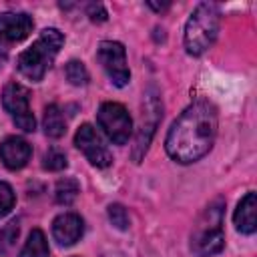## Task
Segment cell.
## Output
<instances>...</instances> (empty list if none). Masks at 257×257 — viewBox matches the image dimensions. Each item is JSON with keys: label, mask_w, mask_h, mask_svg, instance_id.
I'll return each instance as SVG.
<instances>
[{"label": "cell", "mask_w": 257, "mask_h": 257, "mask_svg": "<svg viewBox=\"0 0 257 257\" xmlns=\"http://www.w3.org/2000/svg\"><path fill=\"white\" fill-rule=\"evenodd\" d=\"M14 201H16V197H14L12 187L8 183L0 181V217L10 213V209L14 207Z\"/></svg>", "instance_id": "44dd1931"}, {"label": "cell", "mask_w": 257, "mask_h": 257, "mask_svg": "<svg viewBox=\"0 0 257 257\" xmlns=\"http://www.w3.org/2000/svg\"><path fill=\"white\" fill-rule=\"evenodd\" d=\"M78 193H80V185L72 177L60 179L56 183V187H54V199H56L58 205H70L78 197Z\"/></svg>", "instance_id": "2e32d148"}, {"label": "cell", "mask_w": 257, "mask_h": 257, "mask_svg": "<svg viewBox=\"0 0 257 257\" xmlns=\"http://www.w3.org/2000/svg\"><path fill=\"white\" fill-rule=\"evenodd\" d=\"M108 219H110V223H112L116 229H120V231H126L128 225H131V219H128L126 209H124L122 205H118V203L108 205Z\"/></svg>", "instance_id": "ffe728a7"}, {"label": "cell", "mask_w": 257, "mask_h": 257, "mask_svg": "<svg viewBox=\"0 0 257 257\" xmlns=\"http://www.w3.org/2000/svg\"><path fill=\"white\" fill-rule=\"evenodd\" d=\"M62 42H64V36L56 28H44L40 36L36 38V42L28 46L24 52H20L18 62H16L18 70L34 82L42 80V76L54 62Z\"/></svg>", "instance_id": "7a4b0ae2"}, {"label": "cell", "mask_w": 257, "mask_h": 257, "mask_svg": "<svg viewBox=\"0 0 257 257\" xmlns=\"http://www.w3.org/2000/svg\"><path fill=\"white\" fill-rule=\"evenodd\" d=\"M20 257H50V251H48V243H46V237L40 229H32L22 251H20Z\"/></svg>", "instance_id": "9a60e30c"}, {"label": "cell", "mask_w": 257, "mask_h": 257, "mask_svg": "<svg viewBox=\"0 0 257 257\" xmlns=\"http://www.w3.org/2000/svg\"><path fill=\"white\" fill-rule=\"evenodd\" d=\"M32 18L26 12H4L0 14V38L8 42L24 40L32 32Z\"/></svg>", "instance_id": "7c38bea8"}, {"label": "cell", "mask_w": 257, "mask_h": 257, "mask_svg": "<svg viewBox=\"0 0 257 257\" xmlns=\"http://www.w3.org/2000/svg\"><path fill=\"white\" fill-rule=\"evenodd\" d=\"M86 16L92 20V22H104L106 20V10L102 4H86Z\"/></svg>", "instance_id": "7402d4cb"}, {"label": "cell", "mask_w": 257, "mask_h": 257, "mask_svg": "<svg viewBox=\"0 0 257 257\" xmlns=\"http://www.w3.org/2000/svg\"><path fill=\"white\" fill-rule=\"evenodd\" d=\"M42 124H44V133H46L50 139H60V137L66 133L64 116H62V112H60V108H58L56 104H48V106L44 108Z\"/></svg>", "instance_id": "5bb4252c"}, {"label": "cell", "mask_w": 257, "mask_h": 257, "mask_svg": "<svg viewBox=\"0 0 257 257\" xmlns=\"http://www.w3.org/2000/svg\"><path fill=\"white\" fill-rule=\"evenodd\" d=\"M6 62V50L0 46V68H2V64Z\"/></svg>", "instance_id": "603a6c76"}, {"label": "cell", "mask_w": 257, "mask_h": 257, "mask_svg": "<svg viewBox=\"0 0 257 257\" xmlns=\"http://www.w3.org/2000/svg\"><path fill=\"white\" fill-rule=\"evenodd\" d=\"M223 201L217 199L207 205V209L199 215L197 225L191 235V251L197 257L217 255L225 245L223 235Z\"/></svg>", "instance_id": "3957f363"}, {"label": "cell", "mask_w": 257, "mask_h": 257, "mask_svg": "<svg viewBox=\"0 0 257 257\" xmlns=\"http://www.w3.org/2000/svg\"><path fill=\"white\" fill-rule=\"evenodd\" d=\"M84 233V223L76 213H62L52 221V237L58 245L70 247Z\"/></svg>", "instance_id": "30bf717a"}, {"label": "cell", "mask_w": 257, "mask_h": 257, "mask_svg": "<svg viewBox=\"0 0 257 257\" xmlns=\"http://www.w3.org/2000/svg\"><path fill=\"white\" fill-rule=\"evenodd\" d=\"M42 167L46 171H62L66 167V155L60 149H48L42 157Z\"/></svg>", "instance_id": "d6986e66"}, {"label": "cell", "mask_w": 257, "mask_h": 257, "mask_svg": "<svg viewBox=\"0 0 257 257\" xmlns=\"http://www.w3.org/2000/svg\"><path fill=\"white\" fill-rule=\"evenodd\" d=\"M64 76L74 86H84L88 82V70L80 60H70L64 66Z\"/></svg>", "instance_id": "e0dca14e"}, {"label": "cell", "mask_w": 257, "mask_h": 257, "mask_svg": "<svg viewBox=\"0 0 257 257\" xmlns=\"http://www.w3.org/2000/svg\"><path fill=\"white\" fill-rule=\"evenodd\" d=\"M30 155H32V149L22 137H6L0 143V159L4 167H8L10 171L22 169L30 161Z\"/></svg>", "instance_id": "8fae6325"}, {"label": "cell", "mask_w": 257, "mask_h": 257, "mask_svg": "<svg viewBox=\"0 0 257 257\" xmlns=\"http://www.w3.org/2000/svg\"><path fill=\"white\" fill-rule=\"evenodd\" d=\"M96 122L114 145H124L133 133L128 110L118 102H102L96 112Z\"/></svg>", "instance_id": "52a82bcc"}, {"label": "cell", "mask_w": 257, "mask_h": 257, "mask_svg": "<svg viewBox=\"0 0 257 257\" xmlns=\"http://www.w3.org/2000/svg\"><path fill=\"white\" fill-rule=\"evenodd\" d=\"M96 60L100 62V66L104 68V72L108 74V78L112 80L114 86L122 88L128 84L131 70L126 66V52H124V46L120 42L102 40L98 44V50H96Z\"/></svg>", "instance_id": "ba28073f"}, {"label": "cell", "mask_w": 257, "mask_h": 257, "mask_svg": "<svg viewBox=\"0 0 257 257\" xmlns=\"http://www.w3.org/2000/svg\"><path fill=\"white\" fill-rule=\"evenodd\" d=\"M2 106L12 116L14 124L24 133H32L36 128L34 114L30 112V92L26 86L18 82H8L2 90Z\"/></svg>", "instance_id": "8992f818"}, {"label": "cell", "mask_w": 257, "mask_h": 257, "mask_svg": "<svg viewBox=\"0 0 257 257\" xmlns=\"http://www.w3.org/2000/svg\"><path fill=\"white\" fill-rule=\"evenodd\" d=\"M74 145L84 153V157L90 161V165L104 169L112 163V157L106 149V145L102 143L100 135L96 133V128L92 124H82L76 135H74Z\"/></svg>", "instance_id": "9c48e42d"}, {"label": "cell", "mask_w": 257, "mask_h": 257, "mask_svg": "<svg viewBox=\"0 0 257 257\" xmlns=\"http://www.w3.org/2000/svg\"><path fill=\"white\" fill-rule=\"evenodd\" d=\"M217 135V110L207 100H195L189 104L181 116L171 124L165 139L167 155L181 163L189 165L203 159Z\"/></svg>", "instance_id": "6da1fadb"}, {"label": "cell", "mask_w": 257, "mask_h": 257, "mask_svg": "<svg viewBox=\"0 0 257 257\" xmlns=\"http://www.w3.org/2000/svg\"><path fill=\"white\" fill-rule=\"evenodd\" d=\"M163 116V102L159 98V92L155 90V86H151L145 94V102H143V120H141V126H139V133H137V139H135V149H133V159L135 163H141L143 155L147 153L149 149V143L155 135V128L159 124Z\"/></svg>", "instance_id": "5b68a950"}, {"label": "cell", "mask_w": 257, "mask_h": 257, "mask_svg": "<svg viewBox=\"0 0 257 257\" xmlns=\"http://www.w3.org/2000/svg\"><path fill=\"white\" fill-rule=\"evenodd\" d=\"M219 34V8L211 2H201L187 20L185 48L193 56L207 52Z\"/></svg>", "instance_id": "277c9868"}, {"label": "cell", "mask_w": 257, "mask_h": 257, "mask_svg": "<svg viewBox=\"0 0 257 257\" xmlns=\"http://www.w3.org/2000/svg\"><path fill=\"white\" fill-rule=\"evenodd\" d=\"M233 223L239 233H245V235L255 233V229H257V197H255V193H247L239 201L235 215H233Z\"/></svg>", "instance_id": "4fadbf2b"}, {"label": "cell", "mask_w": 257, "mask_h": 257, "mask_svg": "<svg viewBox=\"0 0 257 257\" xmlns=\"http://www.w3.org/2000/svg\"><path fill=\"white\" fill-rule=\"evenodd\" d=\"M18 233H20L18 221H10V223H6V225L0 229V253L6 255V253L16 245Z\"/></svg>", "instance_id": "ac0fdd59"}]
</instances>
